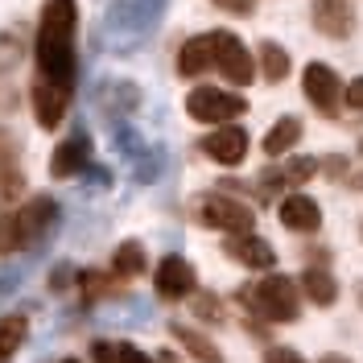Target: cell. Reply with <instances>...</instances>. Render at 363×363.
<instances>
[{
	"label": "cell",
	"instance_id": "4fadbf2b",
	"mask_svg": "<svg viewBox=\"0 0 363 363\" xmlns=\"http://www.w3.org/2000/svg\"><path fill=\"white\" fill-rule=\"evenodd\" d=\"M277 215H281V223L289 227V231H301V235H314L318 227H322V206L310 194H301V190L285 194L281 206H277Z\"/></svg>",
	"mask_w": 363,
	"mask_h": 363
},
{
	"label": "cell",
	"instance_id": "277c9868",
	"mask_svg": "<svg viewBox=\"0 0 363 363\" xmlns=\"http://www.w3.org/2000/svg\"><path fill=\"white\" fill-rule=\"evenodd\" d=\"M199 223L227 231V235H240V231L256 227V211L240 199H231V194H206V199H199Z\"/></svg>",
	"mask_w": 363,
	"mask_h": 363
},
{
	"label": "cell",
	"instance_id": "4dcf8cb0",
	"mask_svg": "<svg viewBox=\"0 0 363 363\" xmlns=\"http://www.w3.org/2000/svg\"><path fill=\"white\" fill-rule=\"evenodd\" d=\"M91 359H95V363H120V359H116L112 342H95V347H91Z\"/></svg>",
	"mask_w": 363,
	"mask_h": 363
},
{
	"label": "cell",
	"instance_id": "d6986e66",
	"mask_svg": "<svg viewBox=\"0 0 363 363\" xmlns=\"http://www.w3.org/2000/svg\"><path fill=\"white\" fill-rule=\"evenodd\" d=\"M169 335H174L199 363H223V351L206 339V335H199V330H190V326H169Z\"/></svg>",
	"mask_w": 363,
	"mask_h": 363
},
{
	"label": "cell",
	"instance_id": "f546056e",
	"mask_svg": "<svg viewBox=\"0 0 363 363\" xmlns=\"http://www.w3.org/2000/svg\"><path fill=\"white\" fill-rule=\"evenodd\" d=\"M17 149H13V140H9V133H4V128H0V174H4V169H13V165H17Z\"/></svg>",
	"mask_w": 363,
	"mask_h": 363
},
{
	"label": "cell",
	"instance_id": "f1b7e54d",
	"mask_svg": "<svg viewBox=\"0 0 363 363\" xmlns=\"http://www.w3.org/2000/svg\"><path fill=\"white\" fill-rule=\"evenodd\" d=\"M264 363H306V359H301V351H294V347H272L269 355H264Z\"/></svg>",
	"mask_w": 363,
	"mask_h": 363
},
{
	"label": "cell",
	"instance_id": "4316f807",
	"mask_svg": "<svg viewBox=\"0 0 363 363\" xmlns=\"http://www.w3.org/2000/svg\"><path fill=\"white\" fill-rule=\"evenodd\" d=\"M215 9H223V13H235V17H252L256 13V0H211Z\"/></svg>",
	"mask_w": 363,
	"mask_h": 363
},
{
	"label": "cell",
	"instance_id": "1f68e13d",
	"mask_svg": "<svg viewBox=\"0 0 363 363\" xmlns=\"http://www.w3.org/2000/svg\"><path fill=\"white\" fill-rule=\"evenodd\" d=\"M326 174L347 182V174H351V169H347V157H326Z\"/></svg>",
	"mask_w": 363,
	"mask_h": 363
},
{
	"label": "cell",
	"instance_id": "7c38bea8",
	"mask_svg": "<svg viewBox=\"0 0 363 363\" xmlns=\"http://www.w3.org/2000/svg\"><path fill=\"white\" fill-rule=\"evenodd\" d=\"M248 145L252 140L240 124H223L211 136H203V153L211 161H219V165H240V161L248 157Z\"/></svg>",
	"mask_w": 363,
	"mask_h": 363
},
{
	"label": "cell",
	"instance_id": "2e32d148",
	"mask_svg": "<svg viewBox=\"0 0 363 363\" xmlns=\"http://www.w3.org/2000/svg\"><path fill=\"white\" fill-rule=\"evenodd\" d=\"M301 294L310 297L314 306H335V297H339L335 272H330V269H322V264H310V269L301 272Z\"/></svg>",
	"mask_w": 363,
	"mask_h": 363
},
{
	"label": "cell",
	"instance_id": "d4e9b609",
	"mask_svg": "<svg viewBox=\"0 0 363 363\" xmlns=\"http://www.w3.org/2000/svg\"><path fill=\"white\" fill-rule=\"evenodd\" d=\"M194 314L203 322H223V306H219L215 294H194Z\"/></svg>",
	"mask_w": 363,
	"mask_h": 363
},
{
	"label": "cell",
	"instance_id": "52a82bcc",
	"mask_svg": "<svg viewBox=\"0 0 363 363\" xmlns=\"http://www.w3.org/2000/svg\"><path fill=\"white\" fill-rule=\"evenodd\" d=\"M54 223H58V203H54L50 194L29 199V203L17 211V235H21V248H29V244H42L45 235L54 231Z\"/></svg>",
	"mask_w": 363,
	"mask_h": 363
},
{
	"label": "cell",
	"instance_id": "ac0fdd59",
	"mask_svg": "<svg viewBox=\"0 0 363 363\" xmlns=\"http://www.w3.org/2000/svg\"><path fill=\"white\" fill-rule=\"evenodd\" d=\"M256 58H260V74H264L269 83H285V79H289V70H294L289 50H285L281 42H260Z\"/></svg>",
	"mask_w": 363,
	"mask_h": 363
},
{
	"label": "cell",
	"instance_id": "d6a6232c",
	"mask_svg": "<svg viewBox=\"0 0 363 363\" xmlns=\"http://www.w3.org/2000/svg\"><path fill=\"white\" fill-rule=\"evenodd\" d=\"M318 363H351V359H347V355H335V351H330V355H322Z\"/></svg>",
	"mask_w": 363,
	"mask_h": 363
},
{
	"label": "cell",
	"instance_id": "9a60e30c",
	"mask_svg": "<svg viewBox=\"0 0 363 363\" xmlns=\"http://www.w3.org/2000/svg\"><path fill=\"white\" fill-rule=\"evenodd\" d=\"M206 70H215V33L190 38V42L178 50V74L182 79H199Z\"/></svg>",
	"mask_w": 363,
	"mask_h": 363
},
{
	"label": "cell",
	"instance_id": "8992f818",
	"mask_svg": "<svg viewBox=\"0 0 363 363\" xmlns=\"http://www.w3.org/2000/svg\"><path fill=\"white\" fill-rule=\"evenodd\" d=\"M301 91H306V99H310L322 116H339V108H342V79L326 67V62H310V67H306V74H301Z\"/></svg>",
	"mask_w": 363,
	"mask_h": 363
},
{
	"label": "cell",
	"instance_id": "cb8c5ba5",
	"mask_svg": "<svg viewBox=\"0 0 363 363\" xmlns=\"http://www.w3.org/2000/svg\"><path fill=\"white\" fill-rule=\"evenodd\" d=\"M21 248V235H17V215L13 211H0V256Z\"/></svg>",
	"mask_w": 363,
	"mask_h": 363
},
{
	"label": "cell",
	"instance_id": "7a4b0ae2",
	"mask_svg": "<svg viewBox=\"0 0 363 363\" xmlns=\"http://www.w3.org/2000/svg\"><path fill=\"white\" fill-rule=\"evenodd\" d=\"M240 306L252 310L256 318L264 322H297L301 318V294H297V281L285 277V272H264L256 285H244L240 289Z\"/></svg>",
	"mask_w": 363,
	"mask_h": 363
},
{
	"label": "cell",
	"instance_id": "44dd1931",
	"mask_svg": "<svg viewBox=\"0 0 363 363\" xmlns=\"http://www.w3.org/2000/svg\"><path fill=\"white\" fill-rule=\"evenodd\" d=\"M25 335H29V318L25 314H4L0 318V363L13 359V355L21 351Z\"/></svg>",
	"mask_w": 363,
	"mask_h": 363
},
{
	"label": "cell",
	"instance_id": "484cf974",
	"mask_svg": "<svg viewBox=\"0 0 363 363\" xmlns=\"http://www.w3.org/2000/svg\"><path fill=\"white\" fill-rule=\"evenodd\" d=\"M342 104H347L351 112H363V74H359V79H351V83L342 87Z\"/></svg>",
	"mask_w": 363,
	"mask_h": 363
},
{
	"label": "cell",
	"instance_id": "3957f363",
	"mask_svg": "<svg viewBox=\"0 0 363 363\" xmlns=\"http://www.w3.org/2000/svg\"><path fill=\"white\" fill-rule=\"evenodd\" d=\"M186 112L199 124H231L248 112V99L235 91H219V87H194L186 95Z\"/></svg>",
	"mask_w": 363,
	"mask_h": 363
},
{
	"label": "cell",
	"instance_id": "6da1fadb",
	"mask_svg": "<svg viewBox=\"0 0 363 363\" xmlns=\"http://www.w3.org/2000/svg\"><path fill=\"white\" fill-rule=\"evenodd\" d=\"M74 0H45L38 25V70L58 87H74Z\"/></svg>",
	"mask_w": 363,
	"mask_h": 363
},
{
	"label": "cell",
	"instance_id": "5b68a950",
	"mask_svg": "<svg viewBox=\"0 0 363 363\" xmlns=\"http://www.w3.org/2000/svg\"><path fill=\"white\" fill-rule=\"evenodd\" d=\"M215 70L223 74L227 83H235V87H248L252 79H256V58H252V50L235 33H215Z\"/></svg>",
	"mask_w": 363,
	"mask_h": 363
},
{
	"label": "cell",
	"instance_id": "9c48e42d",
	"mask_svg": "<svg viewBox=\"0 0 363 363\" xmlns=\"http://www.w3.org/2000/svg\"><path fill=\"white\" fill-rule=\"evenodd\" d=\"M355 25H359V17H355V0H318L314 4V29L322 33V38L342 42V38L355 33Z\"/></svg>",
	"mask_w": 363,
	"mask_h": 363
},
{
	"label": "cell",
	"instance_id": "d590c367",
	"mask_svg": "<svg viewBox=\"0 0 363 363\" xmlns=\"http://www.w3.org/2000/svg\"><path fill=\"white\" fill-rule=\"evenodd\" d=\"M359 153H363V136H359Z\"/></svg>",
	"mask_w": 363,
	"mask_h": 363
},
{
	"label": "cell",
	"instance_id": "5bb4252c",
	"mask_svg": "<svg viewBox=\"0 0 363 363\" xmlns=\"http://www.w3.org/2000/svg\"><path fill=\"white\" fill-rule=\"evenodd\" d=\"M91 161V140L83 133H74L70 140H62L58 149H54V157H50V174L54 178H74V174H83Z\"/></svg>",
	"mask_w": 363,
	"mask_h": 363
},
{
	"label": "cell",
	"instance_id": "7402d4cb",
	"mask_svg": "<svg viewBox=\"0 0 363 363\" xmlns=\"http://www.w3.org/2000/svg\"><path fill=\"white\" fill-rule=\"evenodd\" d=\"M79 285H83V297L87 301H99V297H108L120 289V277H104V272H79Z\"/></svg>",
	"mask_w": 363,
	"mask_h": 363
},
{
	"label": "cell",
	"instance_id": "ba28073f",
	"mask_svg": "<svg viewBox=\"0 0 363 363\" xmlns=\"http://www.w3.org/2000/svg\"><path fill=\"white\" fill-rule=\"evenodd\" d=\"M153 285H157L161 301H182L199 289V277H194V264L186 256H165L153 272Z\"/></svg>",
	"mask_w": 363,
	"mask_h": 363
},
{
	"label": "cell",
	"instance_id": "836d02e7",
	"mask_svg": "<svg viewBox=\"0 0 363 363\" xmlns=\"http://www.w3.org/2000/svg\"><path fill=\"white\" fill-rule=\"evenodd\" d=\"M347 182H351L355 190H363V174H347Z\"/></svg>",
	"mask_w": 363,
	"mask_h": 363
},
{
	"label": "cell",
	"instance_id": "8fae6325",
	"mask_svg": "<svg viewBox=\"0 0 363 363\" xmlns=\"http://www.w3.org/2000/svg\"><path fill=\"white\" fill-rule=\"evenodd\" d=\"M29 99H33L38 124H42V128H58V124L67 120V108H70V87H58V83H50V79H38L33 91H29Z\"/></svg>",
	"mask_w": 363,
	"mask_h": 363
},
{
	"label": "cell",
	"instance_id": "ffe728a7",
	"mask_svg": "<svg viewBox=\"0 0 363 363\" xmlns=\"http://www.w3.org/2000/svg\"><path fill=\"white\" fill-rule=\"evenodd\" d=\"M149 269V256H145V248L136 244V240H128V244H120L112 256V272L120 277V281H133V277H140V272Z\"/></svg>",
	"mask_w": 363,
	"mask_h": 363
},
{
	"label": "cell",
	"instance_id": "603a6c76",
	"mask_svg": "<svg viewBox=\"0 0 363 363\" xmlns=\"http://www.w3.org/2000/svg\"><path fill=\"white\" fill-rule=\"evenodd\" d=\"M314 174H318V157H294V161H285V169H281L285 186H301V182H310Z\"/></svg>",
	"mask_w": 363,
	"mask_h": 363
},
{
	"label": "cell",
	"instance_id": "e575fe53",
	"mask_svg": "<svg viewBox=\"0 0 363 363\" xmlns=\"http://www.w3.org/2000/svg\"><path fill=\"white\" fill-rule=\"evenodd\" d=\"M58 363H79V359H58Z\"/></svg>",
	"mask_w": 363,
	"mask_h": 363
},
{
	"label": "cell",
	"instance_id": "30bf717a",
	"mask_svg": "<svg viewBox=\"0 0 363 363\" xmlns=\"http://www.w3.org/2000/svg\"><path fill=\"white\" fill-rule=\"evenodd\" d=\"M223 252L231 260H240L244 269H256V272H269L277 269V252H272L269 240L252 235V231H240V235H227L223 240Z\"/></svg>",
	"mask_w": 363,
	"mask_h": 363
},
{
	"label": "cell",
	"instance_id": "e0dca14e",
	"mask_svg": "<svg viewBox=\"0 0 363 363\" xmlns=\"http://www.w3.org/2000/svg\"><path fill=\"white\" fill-rule=\"evenodd\" d=\"M297 140H301V120L297 116H281L269 128V136H264V157H285Z\"/></svg>",
	"mask_w": 363,
	"mask_h": 363
},
{
	"label": "cell",
	"instance_id": "83f0119b",
	"mask_svg": "<svg viewBox=\"0 0 363 363\" xmlns=\"http://www.w3.org/2000/svg\"><path fill=\"white\" fill-rule=\"evenodd\" d=\"M116 359L120 363H157V359H149L140 347H133V342H120V347H116Z\"/></svg>",
	"mask_w": 363,
	"mask_h": 363
}]
</instances>
